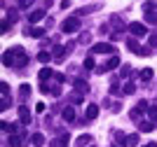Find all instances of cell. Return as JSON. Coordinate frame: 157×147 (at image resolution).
Here are the masks:
<instances>
[{
  "label": "cell",
  "mask_w": 157,
  "mask_h": 147,
  "mask_svg": "<svg viewBox=\"0 0 157 147\" xmlns=\"http://www.w3.org/2000/svg\"><path fill=\"white\" fill-rule=\"evenodd\" d=\"M61 31H63V33H75V31H80V19H78V17H68V19L61 24Z\"/></svg>",
  "instance_id": "6da1fadb"
},
{
  "label": "cell",
  "mask_w": 157,
  "mask_h": 147,
  "mask_svg": "<svg viewBox=\"0 0 157 147\" xmlns=\"http://www.w3.org/2000/svg\"><path fill=\"white\" fill-rule=\"evenodd\" d=\"M92 54H115V47L113 42H96L92 47Z\"/></svg>",
  "instance_id": "7a4b0ae2"
},
{
  "label": "cell",
  "mask_w": 157,
  "mask_h": 147,
  "mask_svg": "<svg viewBox=\"0 0 157 147\" xmlns=\"http://www.w3.org/2000/svg\"><path fill=\"white\" fill-rule=\"evenodd\" d=\"M17 54H19V47H12V49H7L5 54H2V63L10 68V65H14V61H17Z\"/></svg>",
  "instance_id": "3957f363"
},
{
  "label": "cell",
  "mask_w": 157,
  "mask_h": 147,
  "mask_svg": "<svg viewBox=\"0 0 157 147\" xmlns=\"http://www.w3.org/2000/svg\"><path fill=\"white\" fill-rule=\"evenodd\" d=\"M129 31L134 38H143L145 33H148V28H145L143 24H138V21H134V24H129Z\"/></svg>",
  "instance_id": "277c9868"
},
{
  "label": "cell",
  "mask_w": 157,
  "mask_h": 147,
  "mask_svg": "<svg viewBox=\"0 0 157 147\" xmlns=\"http://www.w3.org/2000/svg\"><path fill=\"white\" fill-rule=\"evenodd\" d=\"M26 63H28V56H26V51L19 47V54H17V61H14V68H24Z\"/></svg>",
  "instance_id": "5b68a950"
},
{
  "label": "cell",
  "mask_w": 157,
  "mask_h": 147,
  "mask_svg": "<svg viewBox=\"0 0 157 147\" xmlns=\"http://www.w3.org/2000/svg\"><path fill=\"white\" fill-rule=\"evenodd\" d=\"M89 142H94V138L89 133L80 135V138H75V147H89Z\"/></svg>",
  "instance_id": "8992f818"
},
{
  "label": "cell",
  "mask_w": 157,
  "mask_h": 147,
  "mask_svg": "<svg viewBox=\"0 0 157 147\" xmlns=\"http://www.w3.org/2000/svg\"><path fill=\"white\" fill-rule=\"evenodd\" d=\"M45 19V9H33L31 14H28V21L31 24H38V21H42Z\"/></svg>",
  "instance_id": "52a82bcc"
},
{
  "label": "cell",
  "mask_w": 157,
  "mask_h": 147,
  "mask_svg": "<svg viewBox=\"0 0 157 147\" xmlns=\"http://www.w3.org/2000/svg\"><path fill=\"white\" fill-rule=\"evenodd\" d=\"M155 126H157V124H155V122H150V119H145V122H138V131H143V133H150Z\"/></svg>",
  "instance_id": "ba28073f"
},
{
  "label": "cell",
  "mask_w": 157,
  "mask_h": 147,
  "mask_svg": "<svg viewBox=\"0 0 157 147\" xmlns=\"http://www.w3.org/2000/svg\"><path fill=\"white\" fill-rule=\"evenodd\" d=\"M73 86H75V91H80V94H87V91H89V84H87L85 79H75Z\"/></svg>",
  "instance_id": "9c48e42d"
},
{
  "label": "cell",
  "mask_w": 157,
  "mask_h": 147,
  "mask_svg": "<svg viewBox=\"0 0 157 147\" xmlns=\"http://www.w3.org/2000/svg\"><path fill=\"white\" fill-rule=\"evenodd\" d=\"M19 119H21V124H31V112H28V108H24V105L19 108Z\"/></svg>",
  "instance_id": "30bf717a"
},
{
  "label": "cell",
  "mask_w": 157,
  "mask_h": 147,
  "mask_svg": "<svg viewBox=\"0 0 157 147\" xmlns=\"http://www.w3.org/2000/svg\"><path fill=\"white\" fill-rule=\"evenodd\" d=\"M98 117V105H87V119H89V122H92V119H96Z\"/></svg>",
  "instance_id": "8fae6325"
},
{
  "label": "cell",
  "mask_w": 157,
  "mask_h": 147,
  "mask_svg": "<svg viewBox=\"0 0 157 147\" xmlns=\"http://www.w3.org/2000/svg\"><path fill=\"white\" fill-rule=\"evenodd\" d=\"M21 145H24V138H21V135H17V133L10 135V147H21Z\"/></svg>",
  "instance_id": "7c38bea8"
},
{
  "label": "cell",
  "mask_w": 157,
  "mask_h": 147,
  "mask_svg": "<svg viewBox=\"0 0 157 147\" xmlns=\"http://www.w3.org/2000/svg\"><path fill=\"white\" fill-rule=\"evenodd\" d=\"M26 35H31V38H42V35H45V31L33 26V28H26Z\"/></svg>",
  "instance_id": "4fadbf2b"
},
{
  "label": "cell",
  "mask_w": 157,
  "mask_h": 147,
  "mask_svg": "<svg viewBox=\"0 0 157 147\" xmlns=\"http://www.w3.org/2000/svg\"><path fill=\"white\" fill-rule=\"evenodd\" d=\"M117 65H120V56L113 54V56L108 58V63H105V70H113V68H117Z\"/></svg>",
  "instance_id": "5bb4252c"
},
{
  "label": "cell",
  "mask_w": 157,
  "mask_h": 147,
  "mask_svg": "<svg viewBox=\"0 0 157 147\" xmlns=\"http://www.w3.org/2000/svg\"><path fill=\"white\" fill-rule=\"evenodd\" d=\"M82 101H85V94H80V91H73L71 94V103L73 105H80Z\"/></svg>",
  "instance_id": "9a60e30c"
},
{
  "label": "cell",
  "mask_w": 157,
  "mask_h": 147,
  "mask_svg": "<svg viewBox=\"0 0 157 147\" xmlns=\"http://www.w3.org/2000/svg\"><path fill=\"white\" fill-rule=\"evenodd\" d=\"M31 142H33L35 147L45 145V135H42V133H33V135H31Z\"/></svg>",
  "instance_id": "2e32d148"
},
{
  "label": "cell",
  "mask_w": 157,
  "mask_h": 147,
  "mask_svg": "<svg viewBox=\"0 0 157 147\" xmlns=\"http://www.w3.org/2000/svg\"><path fill=\"white\" fill-rule=\"evenodd\" d=\"M127 49H129V51H134V54H138V49H141V47H138L136 38H129V40H127Z\"/></svg>",
  "instance_id": "e0dca14e"
},
{
  "label": "cell",
  "mask_w": 157,
  "mask_h": 147,
  "mask_svg": "<svg viewBox=\"0 0 157 147\" xmlns=\"http://www.w3.org/2000/svg\"><path fill=\"white\" fill-rule=\"evenodd\" d=\"M138 145V133H131V135H127V142H124V147H136Z\"/></svg>",
  "instance_id": "ac0fdd59"
},
{
  "label": "cell",
  "mask_w": 157,
  "mask_h": 147,
  "mask_svg": "<svg viewBox=\"0 0 157 147\" xmlns=\"http://www.w3.org/2000/svg\"><path fill=\"white\" fill-rule=\"evenodd\" d=\"M63 119L66 122H75V108H66L63 110Z\"/></svg>",
  "instance_id": "d6986e66"
},
{
  "label": "cell",
  "mask_w": 157,
  "mask_h": 147,
  "mask_svg": "<svg viewBox=\"0 0 157 147\" xmlns=\"http://www.w3.org/2000/svg\"><path fill=\"white\" fill-rule=\"evenodd\" d=\"M134 91H136V84H134V82H127L124 86H122V94H124V96H131Z\"/></svg>",
  "instance_id": "ffe728a7"
},
{
  "label": "cell",
  "mask_w": 157,
  "mask_h": 147,
  "mask_svg": "<svg viewBox=\"0 0 157 147\" xmlns=\"http://www.w3.org/2000/svg\"><path fill=\"white\" fill-rule=\"evenodd\" d=\"M152 75H155V72H152V68H143V70H141V79H143V82H150Z\"/></svg>",
  "instance_id": "44dd1931"
},
{
  "label": "cell",
  "mask_w": 157,
  "mask_h": 147,
  "mask_svg": "<svg viewBox=\"0 0 157 147\" xmlns=\"http://www.w3.org/2000/svg\"><path fill=\"white\" fill-rule=\"evenodd\" d=\"M52 54H49V51H40V54H38V61H40V63H49V61H52Z\"/></svg>",
  "instance_id": "7402d4cb"
},
{
  "label": "cell",
  "mask_w": 157,
  "mask_h": 147,
  "mask_svg": "<svg viewBox=\"0 0 157 147\" xmlns=\"http://www.w3.org/2000/svg\"><path fill=\"white\" fill-rule=\"evenodd\" d=\"M40 79H42V82H47V79H49V77H54V72L49 70V68H42V70H40Z\"/></svg>",
  "instance_id": "603a6c76"
},
{
  "label": "cell",
  "mask_w": 157,
  "mask_h": 147,
  "mask_svg": "<svg viewBox=\"0 0 157 147\" xmlns=\"http://www.w3.org/2000/svg\"><path fill=\"white\" fill-rule=\"evenodd\" d=\"M19 94H21V98H28V96H31V84H21Z\"/></svg>",
  "instance_id": "cb8c5ba5"
},
{
  "label": "cell",
  "mask_w": 157,
  "mask_h": 147,
  "mask_svg": "<svg viewBox=\"0 0 157 147\" xmlns=\"http://www.w3.org/2000/svg\"><path fill=\"white\" fill-rule=\"evenodd\" d=\"M96 9V5H89V7H82V9H78L75 12V17H85V14H89V12H94Z\"/></svg>",
  "instance_id": "d4e9b609"
},
{
  "label": "cell",
  "mask_w": 157,
  "mask_h": 147,
  "mask_svg": "<svg viewBox=\"0 0 157 147\" xmlns=\"http://www.w3.org/2000/svg\"><path fill=\"white\" fill-rule=\"evenodd\" d=\"M0 126H2V131H7V133H10V135H12L14 131H17V126H14V124H10V122H2V124H0Z\"/></svg>",
  "instance_id": "484cf974"
},
{
  "label": "cell",
  "mask_w": 157,
  "mask_h": 147,
  "mask_svg": "<svg viewBox=\"0 0 157 147\" xmlns=\"http://www.w3.org/2000/svg\"><path fill=\"white\" fill-rule=\"evenodd\" d=\"M110 94H122V89H120V84H117L115 77H113V82H110Z\"/></svg>",
  "instance_id": "4316f807"
},
{
  "label": "cell",
  "mask_w": 157,
  "mask_h": 147,
  "mask_svg": "<svg viewBox=\"0 0 157 147\" xmlns=\"http://www.w3.org/2000/svg\"><path fill=\"white\" fill-rule=\"evenodd\" d=\"M148 119H150V122H155V124H157V108H155V105H152V108L148 110Z\"/></svg>",
  "instance_id": "83f0119b"
},
{
  "label": "cell",
  "mask_w": 157,
  "mask_h": 147,
  "mask_svg": "<svg viewBox=\"0 0 157 147\" xmlns=\"http://www.w3.org/2000/svg\"><path fill=\"white\" fill-rule=\"evenodd\" d=\"M85 68H87V70H94V68H96V63H94V58H92V56H87V58H85Z\"/></svg>",
  "instance_id": "f1b7e54d"
},
{
  "label": "cell",
  "mask_w": 157,
  "mask_h": 147,
  "mask_svg": "<svg viewBox=\"0 0 157 147\" xmlns=\"http://www.w3.org/2000/svg\"><path fill=\"white\" fill-rule=\"evenodd\" d=\"M150 54H152L150 47H141V49H138V56H150Z\"/></svg>",
  "instance_id": "f546056e"
},
{
  "label": "cell",
  "mask_w": 157,
  "mask_h": 147,
  "mask_svg": "<svg viewBox=\"0 0 157 147\" xmlns=\"http://www.w3.org/2000/svg\"><path fill=\"white\" fill-rule=\"evenodd\" d=\"M120 75H122V77H129V75H131V65H122Z\"/></svg>",
  "instance_id": "4dcf8cb0"
},
{
  "label": "cell",
  "mask_w": 157,
  "mask_h": 147,
  "mask_svg": "<svg viewBox=\"0 0 157 147\" xmlns=\"http://www.w3.org/2000/svg\"><path fill=\"white\" fill-rule=\"evenodd\" d=\"M17 17H19V14H17V9H10V14H7V21H17Z\"/></svg>",
  "instance_id": "1f68e13d"
},
{
  "label": "cell",
  "mask_w": 157,
  "mask_h": 147,
  "mask_svg": "<svg viewBox=\"0 0 157 147\" xmlns=\"http://www.w3.org/2000/svg\"><path fill=\"white\" fill-rule=\"evenodd\" d=\"M0 91H2V96H7V94H10V84L2 82V84H0Z\"/></svg>",
  "instance_id": "d6a6232c"
},
{
  "label": "cell",
  "mask_w": 157,
  "mask_h": 147,
  "mask_svg": "<svg viewBox=\"0 0 157 147\" xmlns=\"http://www.w3.org/2000/svg\"><path fill=\"white\" fill-rule=\"evenodd\" d=\"M33 5V0H19V7L21 9H26V7H31Z\"/></svg>",
  "instance_id": "836d02e7"
},
{
  "label": "cell",
  "mask_w": 157,
  "mask_h": 147,
  "mask_svg": "<svg viewBox=\"0 0 157 147\" xmlns=\"http://www.w3.org/2000/svg\"><path fill=\"white\" fill-rule=\"evenodd\" d=\"M10 24H12V21H2V26H0V31H2V33H7V31H10Z\"/></svg>",
  "instance_id": "e575fe53"
},
{
  "label": "cell",
  "mask_w": 157,
  "mask_h": 147,
  "mask_svg": "<svg viewBox=\"0 0 157 147\" xmlns=\"http://www.w3.org/2000/svg\"><path fill=\"white\" fill-rule=\"evenodd\" d=\"M7 108H10V98H2V105H0V110H7Z\"/></svg>",
  "instance_id": "d590c367"
},
{
  "label": "cell",
  "mask_w": 157,
  "mask_h": 147,
  "mask_svg": "<svg viewBox=\"0 0 157 147\" xmlns=\"http://www.w3.org/2000/svg\"><path fill=\"white\" fill-rule=\"evenodd\" d=\"M80 42H89V33H82V35H80Z\"/></svg>",
  "instance_id": "8d00e7d4"
},
{
  "label": "cell",
  "mask_w": 157,
  "mask_h": 147,
  "mask_svg": "<svg viewBox=\"0 0 157 147\" xmlns=\"http://www.w3.org/2000/svg\"><path fill=\"white\" fill-rule=\"evenodd\" d=\"M35 112H45V103H38V105H35Z\"/></svg>",
  "instance_id": "74e56055"
},
{
  "label": "cell",
  "mask_w": 157,
  "mask_h": 147,
  "mask_svg": "<svg viewBox=\"0 0 157 147\" xmlns=\"http://www.w3.org/2000/svg\"><path fill=\"white\" fill-rule=\"evenodd\" d=\"M61 7H63V9H68V7H71V0H61Z\"/></svg>",
  "instance_id": "f35d334b"
},
{
  "label": "cell",
  "mask_w": 157,
  "mask_h": 147,
  "mask_svg": "<svg viewBox=\"0 0 157 147\" xmlns=\"http://www.w3.org/2000/svg\"><path fill=\"white\" fill-rule=\"evenodd\" d=\"M143 147H157V142H148V145H143Z\"/></svg>",
  "instance_id": "ab89813d"
},
{
  "label": "cell",
  "mask_w": 157,
  "mask_h": 147,
  "mask_svg": "<svg viewBox=\"0 0 157 147\" xmlns=\"http://www.w3.org/2000/svg\"><path fill=\"white\" fill-rule=\"evenodd\" d=\"M92 147H96V145H92Z\"/></svg>",
  "instance_id": "60d3db41"
}]
</instances>
